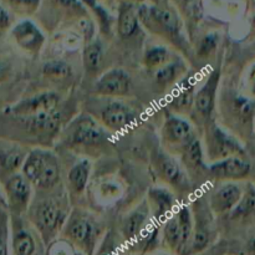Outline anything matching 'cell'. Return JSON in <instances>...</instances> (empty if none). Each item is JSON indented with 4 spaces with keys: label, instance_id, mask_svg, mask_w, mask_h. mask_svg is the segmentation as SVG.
<instances>
[{
    "label": "cell",
    "instance_id": "1",
    "mask_svg": "<svg viewBox=\"0 0 255 255\" xmlns=\"http://www.w3.org/2000/svg\"><path fill=\"white\" fill-rule=\"evenodd\" d=\"M26 213L44 246L47 247L61 233L69 218V202L65 197H44L39 201H31Z\"/></svg>",
    "mask_w": 255,
    "mask_h": 255
},
{
    "label": "cell",
    "instance_id": "2",
    "mask_svg": "<svg viewBox=\"0 0 255 255\" xmlns=\"http://www.w3.org/2000/svg\"><path fill=\"white\" fill-rule=\"evenodd\" d=\"M20 172L32 187L41 192L55 189L61 178V169L56 154L44 148H34L27 152Z\"/></svg>",
    "mask_w": 255,
    "mask_h": 255
},
{
    "label": "cell",
    "instance_id": "3",
    "mask_svg": "<svg viewBox=\"0 0 255 255\" xmlns=\"http://www.w3.org/2000/svg\"><path fill=\"white\" fill-rule=\"evenodd\" d=\"M61 234L62 238L69 241L84 255H95L101 236V226L89 212L74 209L70 212Z\"/></svg>",
    "mask_w": 255,
    "mask_h": 255
},
{
    "label": "cell",
    "instance_id": "4",
    "mask_svg": "<svg viewBox=\"0 0 255 255\" xmlns=\"http://www.w3.org/2000/svg\"><path fill=\"white\" fill-rule=\"evenodd\" d=\"M109 139V132L89 114H81L71 121L64 132V141L69 147L81 149L99 148Z\"/></svg>",
    "mask_w": 255,
    "mask_h": 255
},
{
    "label": "cell",
    "instance_id": "5",
    "mask_svg": "<svg viewBox=\"0 0 255 255\" xmlns=\"http://www.w3.org/2000/svg\"><path fill=\"white\" fill-rule=\"evenodd\" d=\"M139 22H143L152 32L171 40L177 46H182L184 39L181 34V20L176 12L168 7L141 6L137 9Z\"/></svg>",
    "mask_w": 255,
    "mask_h": 255
},
{
    "label": "cell",
    "instance_id": "6",
    "mask_svg": "<svg viewBox=\"0 0 255 255\" xmlns=\"http://www.w3.org/2000/svg\"><path fill=\"white\" fill-rule=\"evenodd\" d=\"M152 169L159 181L166 183L179 194L188 193L192 183L181 162L163 149H154L151 154Z\"/></svg>",
    "mask_w": 255,
    "mask_h": 255
},
{
    "label": "cell",
    "instance_id": "7",
    "mask_svg": "<svg viewBox=\"0 0 255 255\" xmlns=\"http://www.w3.org/2000/svg\"><path fill=\"white\" fill-rule=\"evenodd\" d=\"M204 132L206 157L212 163L233 156H246L244 147L229 132L222 128L214 121L207 124Z\"/></svg>",
    "mask_w": 255,
    "mask_h": 255
},
{
    "label": "cell",
    "instance_id": "8",
    "mask_svg": "<svg viewBox=\"0 0 255 255\" xmlns=\"http://www.w3.org/2000/svg\"><path fill=\"white\" fill-rule=\"evenodd\" d=\"M192 216H193V236L188 248V254L202 253L209 247L213 241L214 226L213 212L209 208L208 201L201 197L192 204Z\"/></svg>",
    "mask_w": 255,
    "mask_h": 255
},
{
    "label": "cell",
    "instance_id": "9",
    "mask_svg": "<svg viewBox=\"0 0 255 255\" xmlns=\"http://www.w3.org/2000/svg\"><path fill=\"white\" fill-rule=\"evenodd\" d=\"M162 143L168 153L181 154V152L197 138L192 125L176 114H167L162 126Z\"/></svg>",
    "mask_w": 255,
    "mask_h": 255
},
{
    "label": "cell",
    "instance_id": "10",
    "mask_svg": "<svg viewBox=\"0 0 255 255\" xmlns=\"http://www.w3.org/2000/svg\"><path fill=\"white\" fill-rule=\"evenodd\" d=\"M39 233L24 214H10V244L12 255H37ZM42 242V241H41Z\"/></svg>",
    "mask_w": 255,
    "mask_h": 255
},
{
    "label": "cell",
    "instance_id": "11",
    "mask_svg": "<svg viewBox=\"0 0 255 255\" xmlns=\"http://www.w3.org/2000/svg\"><path fill=\"white\" fill-rule=\"evenodd\" d=\"M5 207L10 214H25L32 198V186L21 172L12 174L2 182Z\"/></svg>",
    "mask_w": 255,
    "mask_h": 255
},
{
    "label": "cell",
    "instance_id": "12",
    "mask_svg": "<svg viewBox=\"0 0 255 255\" xmlns=\"http://www.w3.org/2000/svg\"><path fill=\"white\" fill-rule=\"evenodd\" d=\"M219 81H221V66L216 67L212 71L206 84L196 92L193 112L196 114L197 119L199 117V121L204 126L212 121V116L216 109Z\"/></svg>",
    "mask_w": 255,
    "mask_h": 255
},
{
    "label": "cell",
    "instance_id": "13",
    "mask_svg": "<svg viewBox=\"0 0 255 255\" xmlns=\"http://www.w3.org/2000/svg\"><path fill=\"white\" fill-rule=\"evenodd\" d=\"M209 178L217 182H238L248 178L252 166L246 156H233L208 166Z\"/></svg>",
    "mask_w": 255,
    "mask_h": 255
},
{
    "label": "cell",
    "instance_id": "14",
    "mask_svg": "<svg viewBox=\"0 0 255 255\" xmlns=\"http://www.w3.org/2000/svg\"><path fill=\"white\" fill-rule=\"evenodd\" d=\"M60 100H61L60 95H57L56 92H40L7 107L6 114L10 116H31V115L51 111L57 109Z\"/></svg>",
    "mask_w": 255,
    "mask_h": 255
},
{
    "label": "cell",
    "instance_id": "15",
    "mask_svg": "<svg viewBox=\"0 0 255 255\" xmlns=\"http://www.w3.org/2000/svg\"><path fill=\"white\" fill-rule=\"evenodd\" d=\"M20 121L25 131L37 137H52L61 126V112L57 109L31 116H11Z\"/></svg>",
    "mask_w": 255,
    "mask_h": 255
},
{
    "label": "cell",
    "instance_id": "16",
    "mask_svg": "<svg viewBox=\"0 0 255 255\" xmlns=\"http://www.w3.org/2000/svg\"><path fill=\"white\" fill-rule=\"evenodd\" d=\"M137 115L127 105L119 101L109 102L100 112V124L112 132H121L134 125Z\"/></svg>",
    "mask_w": 255,
    "mask_h": 255
},
{
    "label": "cell",
    "instance_id": "17",
    "mask_svg": "<svg viewBox=\"0 0 255 255\" xmlns=\"http://www.w3.org/2000/svg\"><path fill=\"white\" fill-rule=\"evenodd\" d=\"M12 40L15 44L27 54L35 55L39 54L45 42V36L40 27L31 20H21L11 27L10 31Z\"/></svg>",
    "mask_w": 255,
    "mask_h": 255
},
{
    "label": "cell",
    "instance_id": "18",
    "mask_svg": "<svg viewBox=\"0 0 255 255\" xmlns=\"http://www.w3.org/2000/svg\"><path fill=\"white\" fill-rule=\"evenodd\" d=\"M181 163L188 174L191 183H198L204 178H209V169L206 164L203 146L199 138H194L181 152Z\"/></svg>",
    "mask_w": 255,
    "mask_h": 255
},
{
    "label": "cell",
    "instance_id": "19",
    "mask_svg": "<svg viewBox=\"0 0 255 255\" xmlns=\"http://www.w3.org/2000/svg\"><path fill=\"white\" fill-rule=\"evenodd\" d=\"M131 90V77L125 70L111 69L96 81L95 94L105 97H124Z\"/></svg>",
    "mask_w": 255,
    "mask_h": 255
},
{
    "label": "cell",
    "instance_id": "20",
    "mask_svg": "<svg viewBox=\"0 0 255 255\" xmlns=\"http://www.w3.org/2000/svg\"><path fill=\"white\" fill-rule=\"evenodd\" d=\"M242 193L243 188L237 182H222L221 186L209 196V208L214 216L231 213L238 204Z\"/></svg>",
    "mask_w": 255,
    "mask_h": 255
},
{
    "label": "cell",
    "instance_id": "21",
    "mask_svg": "<svg viewBox=\"0 0 255 255\" xmlns=\"http://www.w3.org/2000/svg\"><path fill=\"white\" fill-rule=\"evenodd\" d=\"M151 217L156 223H163L178 208V201L168 188H151L147 194Z\"/></svg>",
    "mask_w": 255,
    "mask_h": 255
},
{
    "label": "cell",
    "instance_id": "22",
    "mask_svg": "<svg viewBox=\"0 0 255 255\" xmlns=\"http://www.w3.org/2000/svg\"><path fill=\"white\" fill-rule=\"evenodd\" d=\"M149 218H151V212H149L147 199H144L133 211L129 212L122 222L121 233L125 241L127 243L136 244L137 241L143 234V232L151 224Z\"/></svg>",
    "mask_w": 255,
    "mask_h": 255
},
{
    "label": "cell",
    "instance_id": "23",
    "mask_svg": "<svg viewBox=\"0 0 255 255\" xmlns=\"http://www.w3.org/2000/svg\"><path fill=\"white\" fill-rule=\"evenodd\" d=\"M27 152L17 144L0 146V183L2 184L5 179L20 172Z\"/></svg>",
    "mask_w": 255,
    "mask_h": 255
},
{
    "label": "cell",
    "instance_id": "24",
    "mask_svg": "<svg viewBox=\"0 0 255 255\" xmlns=\"http://www.w3.org/2000/svg\"><path fill=\"white\" fill-rule=\"evenodd\" d=\"M139 29V17L136 7L131 2H122L120 6L117 32L122 39H129Z\"/></svg>",
    "mask_w": 255,
    "mask_h": 255
},
{
    "label": "cell",
    "instance_id": "25",
    "mask_svg": "<svg viewBox=\"0 0 255 255\" xmlns=\"http://www.w3.org/2000/svg\"><path fill=\"white\" fill-rule=\"evenodd\" d=\"M90 174H91V162L89 159H81L74 164L67 174L70 193L75 196L84 193L89 183Z\"/></svg>",
    "mask_w": 255,
    "mask_h": 255
},
{
    "label": "cell",
    "instance_id": "26",
    "mask_svg": "<svg viewBox=\"0 0 255 255\" xmlns=\"http://www.w3.org/2000/svg\"><path fill=\"white\" fill-rule=\"evenodd\" d=\"M229 109L237 122L244 126H253L255 117V101L253 100L236 95L231 99Z\"/></svg>",
    "mask_w": 255,
    "mask_h": 255
},
{
    "label": "cell",
    "instance_id": "27",
    "mask_svg": "<svg viewBox=\"0 0 255 255\" xmlns=\"http://www.w3.org/2000/svg\"><path fill=\"white\" fill-rule=\"evenodd\" d=\"M176 216L178 218L179 228H181V246H179L178 254H188L189 244H191L192 236H193V216L192 209L188 206H178L176 211Z\"/></svg>",
    "mask_w": 255,
    "mask_h": 255
},
{
    "label": "cell",
    "instance_id": "28",
    "mask_svg": "<svg viewBox=\"0 0 255 255\" xmlns=\"http://www.w3.org/2000/svg\"><path fill=\"white\" fill-rule=\"evenodd\" d=\"M194 97H196V91L193 85L189 84V81L182 82L178 91L172 97L169 107L176 114H191L193 112Z\"/></svg>",
    "mask_w": 255,
    "mask_h": 255
},
{
    "label": "cell",
    "instance_id": "29",
    "mask_svg": "<svg viewBox=\"0 0 255 255\" xmlns=\"http://www.w3.org/2000/svg\"><path fill=\"white\" fill-rule=\"evenodd\" d=\"M231 216L236 221H247L255 217V184L248 183L243 188L241 199L231 212Z\"/></svg>",
    "mask_w": 255,
    "mask_h": 255
},
{
    "label": "cell",
    "instance_id": "30",
    "mask_svg": "<svg viewBox=\"0 0 255 255\" xmlns=\"http://www.w3.org/2000/svg\"><path fill=\"white\" fill-rule=\"evenodd\" d=\"M186 72V65L182 61H171L156 70V82L162 90L172 86Z\"/></svg>",
    "mask_w": 255,
    "mask_h": 255
},
{
    "label": "cell",
    "instance_id": "31",
    "mask_svg": "<svg viewBox=\"0 0 255 255\" xmlns=\"http://www.w3.org/2000/svg\"><path fill=\"white\" fill-rule=\"evenodd\" d=\"M84 66L87 72L95 74L101 67L102 60H104V49L100 41H91L85 46L84 50Z\"/></svg>",
    "mask_w": 255,
    "mask_h": 255
},
{
    "label": "cell",
    "instance_id": "32",
    "mask_svg": "<svg viewBox=\"0 0 255 255\" xmlns=\"http://www.w3.org/2000/svg\"><path fill=\"white\" fill-rule=\"evenodd\" d=\"M163 241L171 251L178 253L181 246V228L176 212L163 222Z\"/></svg>",
    "mask_w": 255,
    "mask_h": 255
},
{
    "label": "cell",
    "instance_id": "33",
    "mask_svg": "<svg viewBox=\"0 0 255 255\" xmlns=\"http://www.w3.org/2000/svg\"><path fill=\"white\" fill-rule=\"evenodd\" d=\"M171 62V52L164 46H152L144 54V65L148 70H158Z\"/></svg>",
    "mask_w": 255,
    "mask_h": 255
},
{
    "label": "cell",
    "instance_id": "34",
    "mask_svg": "<svg viewBox=\"0 0 255 255\" xmlns=\"http://www.w3.org/2000/svg\"><path fill=\"white\" fill-rule=\"evenodd\" d=\"M0 255H10V213L0 206Z\"/></svg>",
    "mask_w": 255,
    "mask_h": 255
},
{
    "label": "cell",
    "instance_id": "35",
    "mask_svg": "<svg viewBox=\"0 0 255 255\" xmlns=\"http://www.w3.org/2000/svg\"><path fill=\"white\" fill-rule=\"evenodd\" d=\"M41 0H1L11 12L17 15H32L40 6Z\"/></svg>",
    "mask_w": 255,
    "mask_h": 255
},
{
    "label": "cell",
    "instance_id": "36",
    "mask_svg": "<svg viewBox=\"0 0 255 255\" xmlns=\"http://www.w3.org/2000/svg\"><path fill=\"white\" fill-rule=\"evenodd\" d=\"M46 255H84L80 251H77L69 241L61 238L55 239L52 243L47 246Z\"/></svg>",
    "mask_w": 255,
    "mask_h": 255
},
{
    "label": "cell",
    "instance_id": "37",
    "mask_svg": "<svg viewBox=\"0 0 255 255\" xmlns=\"http://www.w3.org/2000/svg\"><path fill=\"white\" fill-rule=\"evenodd\" d=\"M95 255H120V243L115 232L106 233Z\"/></svg>",
    "mask_w": 255,
    "mask_h": 255
},
{
    "label": "cell",
    "instance_id": "38",
    "mask_svg": "<svg viewBox=\"0 0 255 255\" xmlns=\"http://www.w3.org/2000/svg\"><path fill=\"white\" fill-rule=\"evenodd\" d=\"M45 76L52 77V79H62L70 75V66H67L64 62L52 61L44 66Z\"/></svg>",
    "mask_w": 255,
    "mask_h": 255
},
{
    "label": "cell",
    "instance_id": "39",
    "mask_svg": "<svg viewBox=\"0 0 255 255\" xmlns=\"http://www.w3.org/2000/svg\"><path fill=\"white\" fill-rule=\"evenodd\" d=\"M219 37L216 34H209L207 36H204L202 39V41L199 42L198 47V55L201 57H207L212 54V52L216 50L217 45H218Z\"/></svg>",
    "mask_w": 255,
    "mask_h": 255
},
{
    "label": "cell",
    "instance_id": "40",
    "mask_svg": "<svg viewBox=\"0 0 255 255\" xmlns=\"http://www.w3.org/2000/svg\"><path fill=\"white\" fill-rule=\"evenodd\" d=\"M12 25V12L0 2V31L10 29Z\"/></svg>",
    "mask_w": 255,
    "mask_h": 255
},
{
    "label": "cell",
    "instance_id": "41",
    "mask_svg": "<svg viewBox=\"0 0 255 255\" xmlns=\"http://www.w3.org/2000/svg\"><path fill=\"white\" fill-rule=\"evenodd\" d=\"M10 71H11V66L6 61H0V84L9 77Z\"/></svg>",
    "mask_w": 255,
    "mask_h": 255
},
{
    "label": "cell",
    "instance_id": "42",
    "mask_svg": "<svg viewBox=\"0 0 255 255\" xmlns=\"http://www.w3.org/2000/svg\"><path fill=\"white\" fill-rule=\"evenodd\" d=\"M247 251L251 255H255V234L249 238L248 243H247Z\"/></svg>",
    "mask_w": 255,
    "mask_h": 255
},
{
    "label": "cell",
    "instance_id": "43",
    "mask_svg": "<svg viewBox=\"0 0 255 255\" xmlns=\"http://www.w3.org/2000/svg\"><path fill=\"white\" fill-rule=\"evenodd\" d=\"M0 206L5 207V198H4V193H2V187L0 184ZM6 208V207H5Z\"/></svg>",
    "mask_w": 255,
    "mask_h": 255
},
{
    "label": "cell",
    "instance_id": "44",
    "mask_svg": "<svg viewBox=\"0 0 255 255\" xmlns=\"http://www.w3.org/2000/svg\"><path fill=\"white\" fill-rule=\"evenodd\" d=\"M251 35L252 36H255V15L252 19V30H251Z\"/></svg>",
    "mask_w": 255,
    "mask_h": 255
},
{
    "label": "cell",
    "instance_id": "45",
    "mask_svg": "<svg viewBox=\"0 0 255 255\" xmlns=\"http://www.w3.org/2000/svg\"><path fill=\"white\" fill-rule=\"evenodd\" d=\"M253 126H254V128H255V117H254V124H253Z\"/></svg>",
    "mask_w": 255,
    "mask_h": 255
},
{
    "label": "cell",
    "instance_id": "46",
    "mask_svg": "<svg viewBox=\"0 0 255 255\" xmlns=\"http://www.w3.org/2000/svg\"><path fill=\"white\" fill-rule=\"evenodd\" d=\"M134 1H142V0H134Z\"/></svg>",
    "mask_w": 255,
    "mask_h": 255
},
{
    "label": "cell",
    "instance_id": "47",
    "mask_svg": "<svg viewBox=\"0 0 255 255\" xmlns=\"http://www.w3.org/2000/svg\"><path fill=\"white\" fill-rule=\"evenodd\" d=\"M254 46H255V42H254Z\"/></svg>",
    "mask_w": 255,
    "mask_h": 255
}]
</instances>
